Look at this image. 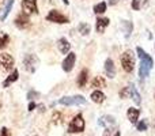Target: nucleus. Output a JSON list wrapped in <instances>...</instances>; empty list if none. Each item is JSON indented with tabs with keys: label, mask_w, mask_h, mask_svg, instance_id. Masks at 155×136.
I'll return each mask as SVG.
<instances>
[{
	"label": "nucleus",
	"mask_w": 155,
	"mask_h": 136,
	"mask_svg": "<svg viewBox=\"0 0 155 136\" xmlns=\"http://www.w3.org/2000/svg\"><path fill=\"white\" fill-rule=\"evenodd\" d=\"M137 52V56L140 57V68H139V76L142 78V79H144V78L148 76V74H150L151 68H153V59H151V56H148L147 53H146L144 51H143L142 48H137L136 49Z\"/></svg>",
	"instance_id": "obj_1"
},
{
	"label": "nucleus",
	"mask_w": 155,
	"mask_h": 136,
	"mask_svg": "<svg viewBox=\"0 0 155 136\" xmlns=\"http://www.w3.org/2000/svg\"><path fill=\"white\" fill-rule=\"evenodd\" d=\"M121 65L125 72H132L135 68V55L132 51H125L121 55Z\"/></svg>",
	"instance_id": "obj_2"
},
{
	"label": "nucleus",
	"mask_w": 155,
	"mask_h": 136,
	"mask_svg": "<svg viewBox=\"0 0 155 136\" xmlns=\"http://www.w3.org/2000/svg\"><path fill=\"white\" fill-rule=\"evenodd\" d=\"M84 131V120H83L82 114H76L74 120L71 121L70 127H68V132L71 134H79V132Z\"/></svg>",
	"instance_id": "obj_3"
},
{
	"label": "nucleus",
	"mask_w": 155,
	"mask_h": 136,
	"mask_svg": "<svg viewBox=\"0 0 155 136\" xmlns=\"http://www.w3.org/2000/svg\"><path fill=\"white\" fill-rule=\"evenodd\" d=\"M59 104L65 105V106H71V105H84L86 98L82 95H74V97H63L59 101Z\"/></svg>",
	"instance_id": "obj_4"
},
{
	"label": "nucleus",
	"mask_w": 155,
	"mask_h": 136,
	"mask_svg": "<svg viewBox=\"0 0 155 136\" xmlns=\"http://www.w3.org/2000/svg\"><path fill=\"white\" fill-rule=\"evenodd\" d=\"M46 19L49 22H54V23H68V18L63 14H60L57 10L49 11V14L46 15Z\"/></svg>",
	"instance_id": "obj_5"
},
{
	"label": "nucleus",
	"mask_w": 155,
	"mask_h": 136,
	"mask_svg": "<svg viewBox=\"0 0 155 136\" xmlns=\"http://www.w3.org/2000/svg\"><path fill=\"white\" fill-rule=\"evenodd\" d=\"M38 64V59L35 55H26L23 59V65H25V69L29 72H34L35 71V67Z\"/></svg>",
	"instance_id": "obj_6"
},
{
	"label": "nucleus",
	"mask_w": 155,
	"mask_h": 136,
	"mask_svg": "<svg viewBox=\"0 0 155 136\" xmlns=\"http://www.w3.org/2000/svg\"><path fill=\"white\" fill-rule=\"evenodd\" d=\"M22 10L25 15H31L37 12V0H22Z\"/></svg>",
	"instance_id": "obj_7"
},
{
	"label": "nucleus",
	"mask_w": 155,
	"mask_h": 136,
	"mask_svg": "<svg viewBox=\"0 0 155 136\" xmlns=\"http://www.w3.org/2000/svg\"><path fill=\"white\" fill-rule=\"evenodd\" d=\"M14 68V59L7 53H0V69L10 71Z\"/></svg>",
	"instance_id": "obj_8"
},
{
	"label": "nucleus",
	"mask_w": 155,
	"mask_h": 136,
	"mask_svg": "<svg viewBox=\"0 0 155 136\" xmlns=\"http://www.w3.org/2000/svg\"><path fill=\"white\" fill-rule=\"evenodd\" d=\"M75 60H76L75 53L71 52V53L64 59V61H63V69H64L65 72H70L71 69L74 68V65H75Z\"/></svg>",
	"instance_id": "obj_9"
},
{
	"label": "nucleus",
	"mask_w": 155,
	"mask_h": 136,
	"mask_svg": "<svg viewBox=\"0 0 155 136\" xmlns=\"http://www.w3.org/2000/svg\"><path fill=\"white\" fill-rule=\"evenodd\" d=\"M15 25L18 29H26V27L30 26V21H29V16L25 15V14H21L15 18Z\"/></svg>",
	"instance_id": "obj_10"
},
{
	"label": "nucleus",
	"mask_w": 155,
	"mask_h": 136,
	"mask_svg": "<svg viewBox=\"0 0 155 136\" xmlns=\"http://www.w3.org/2000/svg\"><path fill=\"white\" fill-rule=\"evenodd\" d=\"M105 72H106V76L107 78H114L116 75V68H114V63H113L112 59H107L105 61Z\"/></svg>",
	"instance_id": "obj_11"
},
{
	"label": "nucleus",
	"mask_w": 155,
	"mask_h": 136,
	"mask_svg": "<svg viewBox=\"0 0 155 136\" xmlns=\"http://www.w3.org/2000/svg\"><path fill=\"white\" fill-rule=\"evenodd\" d=\"M139 114H140V110L136 109V108H129L128 109V120L131 121L132 124H136L137 118H139Z\"/></svg>",
	"instance_id": "obj_12"
},
{
	"label": "nucleus",
	"mask_w": 155,
	"mask_h": 136,
	"mask_svg": "<svg viewBox=\"0 0 155 136\" xmlns=\"http://www.w3.org/2000/svg\"><path fill=\"white\" fill-rule=\"evenodd\" d=\"M18 78H19V72H18V69H14L12 74H11L10 76L5 78V80L3 82V87H8V86L11 85V83H14L15 80H18Z\"/></svg>",
	"instance_id": "obj_13"
},
{
	"label": "nucleus",
	"mask_w": 155,
	"mask_h": 136,
	"mask_svg": "<svg viewBox=\"0 0 155 136\" xmlns=\"http://www.w3.org/2000/svg\"><path fill=\"white\" fill-rule=\"evenodd\" d=\"M87 78H88V71L87 69H82L79 72V76H78V86L79 87H84L86 83H87Z\"/></svg>",
	"instance_id": "obj_14"
},
{
	"label": "nucleus",
	"mask_w": 155,
	"mask_h": 136,
	"mask_svg": "<svg viewBox=\"0 0 155 136\" xmlns=\"http://www.w3.org/2000/svg\"><path fill=\"white\" fill-rule=\"evenodd\" d=\"M107 25H109V19L107 18H98L97 19V27H95L97 32L102 33L107 27Z\"/></svg>",
	"instance_id": "obj_15"
},
{
	"label": "nucleus",
	"mask_w": 155,
	"mask_h": 136,
	"mask_svg": "<svg viewBox=\"0 0 155 136\" xmlns=\"http://www.w3.org/2000/svg\"><path fill=\"white\" fill-rule=\"evenodd\" d=\"M12 4H14V0H7L4 10H3L2 14H0V21H4V19L8 16V14H10V11H11V8H12Z\"/></svg>",
	"instance_id": "obj_16"
},
{
	"label": "nucleus",
	"mask_w": 155,
	"mask_h": 136,
	"mask_svg": "<svg viewBox=\"0 0 155 136\" xmlns=\"http://www.w3.org/2000/svg\"><path fill=\"white\" fill-rule=\"evenodd\" d=\"M116 124V120L114 117H112V116H104V117L99 118V125H104V127H107V125H114Z\"/></svg>",
	"instance_id": "obj_17"
},
{
	"label": "nucleus",
	"mask_w": 155,
	"mask_h": 136,
	"mask_svg": "<svg viewBox=\"0 0 155 136\" xmlns=\"http://www.w3.org/2000/svg\"><path fill=\"white\" fill-rule=\"evenodd\" d=\"M70 48H71V45H70V42H68L65 38H61V40L59 41V49H60V52H61L63 55L68 53Z\"/></svg>",
	"instance_id": "obj_18"
},
{
	"label": "nucleus",
	"mask_w": 155,
	"mask_h": 136,
	"mask_svg": "<svg viewBox=\"0 0 155 136\" xmlns=\"http://www.w3.org/2000/svg\"><path fill=\"white\" fill-rule=\"evenodd\" d=\"M91 99H93L95 104H101V102H104L105 95H104L102 91L97 90V91H93V93H91Z\"/></svg>",
	"instance_id": "obj_19"
},
{
	"label": "nucleus",
	"mask_w": 155,
	"mask_h": 136,
	"mask_svg": "<svg viewBox=\"0 0 155 136\" xmlns=\"http://www.w3.org/2000/svg\"><path fill=\"white\" fill-rule=\"evenodd\" d=\"M91 86L93 87H98V88H102L106 86V82H105V79L102 76H95L93 79V82H91Z\"/></svg>",
	"instance_id": "obj_20"
},
{
	"label": "nucleus",
	"mask_w": 155,
	"mask_h": 136,
	"mask_svg": "<svg viewBox=\"0 0 155 136\" xmlns=\"http://www.w3.org/2000/svg\"><path fill=\"white\" fill-rule=\"evenodd\" d=\"M131 97H132V99H134L135 104L140 105V102H142V99H140V94L136 91V88L134 87V85H131Z\"/></svg>",
	"instance_id": "obj_21"
},
{
	"label": "nucleus",
	"mask_w": 155,
	"mask_h": 136,
	"mask_svg": "<svg viewBox=\"0 0 155 136\" xmlns=\"http://www.w3.org/2000/svg\"><path fill=\"white\" fill-rule=\"evenodd\" d=\"M105 11H106V3L105 2H101L94 5V12L95 14H104Z\"/></svg>",
	"instance_id": "obj_22"
},
{
	"label": "nucleus",
	"mask_w": 155,
	"mask_h": 136,
	"mask_svg": "<svg viewBox=\"0 0 155 136\" xmlns=\"http://www.w3.org/2000/svg\"><path fill=\"white\" fill-rule=\"evenodd\" d=\"M8 41H10L8 34H5V33H0V49L5 48L7 44H8Z\"/></svg>",
	"instance_id": "obj_23"
},
{
	"label": "nucleus",
	"mask_w": 155,
	"mask_h": 136,
	"mask_svg": "<svg viewBox=\"0 0 155 136\" xmlns=\"http://www.w3.org/2000/svg\"><path fill=\"white\" fill-rule=\"evenodd\" d=\"M52 123L53 124H61L63 123V114L60 112H54L52 116Z\"/></svg>",
	"instance_id": "obj_24"
},
{
	"label": "nucleus",
	"mask_w": 155,
	"mask_h": 136,
	"mask_svg": "<svg viewBox=\"0 0 155 136\" xmlns=\"http://www.w3.org/2000/svg\"><path fill=\"white\" fill-rule=\"evenodd\" d=\"M79 32H80V34L87 35L88 33H90V26H88L87 23H80L79 25Z\"/></svg>",
	"instance_id": "obj_25"
},
{
	"label": "nucleus",
	"mask_w": 155,
	"mask_h": 136,
	"mask_svg": "<svg viewBox=\"0 0 155 136\" xmlns=\"http://www.w3.org/2000/svg\"><path fill=\"white\" fill-rule=\"evenodd\" d=\"M120 97L121 98H129L131 97V85L128 87H124L123 90L120 91Z\"/></svg>",
	"instance_id": "obj_26"
},
{
	"label": "nucleus",
	"mask_w": 155,
	"mask_h": 136,
	"mask_svg": "<svg viewBox=\"0 0 155 136\" xmlns=\"http://www.w3.org/2000/svg\"><path fill=\"white\" fill-rule=\"evenodd\" d=\"M137 131H147V123L144 120L137 123Z\"/></svg>",
	"instance_id": "obj_27"
},
{
	"label": "nucleus",
	"mask_w": 155,
	"mask_h": 136,
	"mask_svg": "<svg viewBox=\"0 0 155 136\" xmlns=\"http://www.w3.org/2000/svg\"><path fill=\"white\" fill-rule=\"evenodd\" d=\"M140 7H142V0H134L132 2V8L134 10H140Z\"/></svg>",
	"instance_id": "obj_28"
},
{
	"label": "nucleus",
	"mask_w": 155,
	"mask_h": 136,
	"mask_svg": "<svg viewBox=\"0 0 155 136\" xmlns=\"http://www.w3.org/2000/svg\"><path fill=\"white\" fill-rule=\"evenodd\" d=\"M34 97H38V93H37V91H29V94H27V98H29V99H33V98H34Z\"/></svg>",
	"instance_id": "obj_29"
},
{
	"label": "nucleus",
	"mask_w": 155,
	"mask_h": 136,
	"mask_svg": "<svg viewBox=\"0 0 155 136\" xmlns=\"http://www.w3.org/2000/svg\"><path fill=\"white\" fill-rule=\"evenodd\" d=\"M0 136H11V134H10V131H8L7 128H2V132H0Z\"/></svg>",
	"instance_id": "obj_30"
},
{
	"label": "nucleus",
	"mask_w": 155,
	"mask_h": 136,
	"mask_svg": "<svg viewBox=\"0 0 155 136\" xmlns=\"http://www.w3.org/2000/svg\"><path fill=\"white\" fill-rule=\"evenodd\" d=\"M34 108H35V104L34 102H30V105H29V110L31 112V110H34Z\"/></svg>",
	"instance_id": "obj_31"
},
{
	"label": "nucleus",
	"mask_w": 155,
	"mask_h": 136,
	"mask_svg": "<svg viewBox=\"0 0 155 136\" xmlns=\"http://www.w3.org/2000/svg\"><path fill=\"white\" fill-rule=\"evenodd\" d=\"M110 132H112V129L107 128V129H106V134H105L104 136H112V135H110Z\"/></svg>",
	"instance_id": "obj_32"
},
{
	"label": "nucleus",
	"mask_w": 155,
	"mask_h": 136,
	"mask_svg": "<svg viewBox=\"0 0 155 136\" xmlns=\"http://www.w3.org/2000/svg\"><path fill=\"white\" fill-rule=\"evenodd\" d=\"M44 108H45V106H44V105H40V110H41V112H44V110H45V109H44Z\"/></svg>",
	"instance_id": "obj_33"
},
{
	"label": "nucleus",
	"mask_w": 155,
	"mask_h": 136,
	"mask_svg": "<svg viewBox=\"0 0 155 136\" xmlns=\"http://www.w3.org/2000/svg\"><path fill=\"white\" fill-rule=\"evenodd\" d=\"M63 2H64V4H68V3H70V0H63Z\"/></svg>",
	"instance_id": "obj_34"
},
{
	"label": "nucleus",
	"mask_w": 155,
	"mask_h": 136,
	"mask_svg": "<svg viewBox=\"0 0 155 136\" xmlns=\"http://www.w3.org/2000/svg\"><path fill=\"white\" fill-rule=\"evenodd\" d=\"M3 4V0H0V5H2Z\"/></svg>",
	"instance_id": "obj_35"
},
{
	"label": "nucleus",
	"mask_w": 155,
	"mask_h": 136,
	"mask_svg": "<svg viewBox=\"0 0 155 136\" xmlns=\"http://www.w3.org/2000/svg\"><path fill=\"white\" fill-rule=\"evenodd\" d=\"M0 108H2V102H0Z\"/></svg>",
	"instance_id": "obj_36"
}]
</instances>
